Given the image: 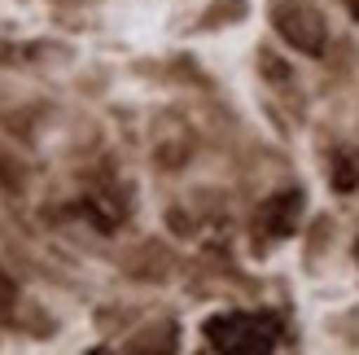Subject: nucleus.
<instances>
[{
    "label": "nucleus",
    "instance_id": "obj_1",
    "mask_svg": "<svg viewBox=\"0 0 359 355\" xmlns=\"http://www.w3.org/2000/svg\"><path fill=\"white\" fill-rule=\"evenodd\" d=\"M202 333L210 338L215 351H272L280 338V325L259 312H224V316H210Z\"/></svg>",
    "mask_w": 359,
    "mask_h": 355
},
{
    "label": "nucleus",
    "instance_id": "obj_2",
    "mask_svg": "<svg viewBox=\"0 0 359 355\" xmlns=\"http://www.w3.org/2000/svg\"><path fill=\"white\" fill-rule=\"evenodd\" d=\"M272 27L302 58H320L329 48V22L316 0H272Z\"/></svg>",
    "mask_w": 359,
    "mask_h": 355
},
{
    "label": "nucleus",
    "instance_id": "obj_3",
    "mask_svg": "<svg viewBox=\"0 0 359 355\" xmlns=\"http://www.w3.org/2000/svg\"><path fill=\"white\" fill-rule=\"evenodd\" d=\"M154 163L163 167V171H180L193 158L197 149V140H193V128H184L175 114H163L158 119V128H154Z\"/></svg>",
    "mask_w": 359,
    "mask_h": 355
},
{
    "label": "nucleus",
    "instance_id": "obj_4",
    "mask_svg": "<svg viewBox=\"0 0 359 355\" xmlns=\"http://www.w3.org/2000/svg\"><path fill=\"white\" fill-rule=\"evenodd\" d=\"M298 220H302V189H285V193H276V198H267L259 206L255 228L267 233L272 241H280V237H294L298 233Z\"/></svg>",
    "mask_w": 359,
    "mask_h": 355
},
{
    "label": "nucleus",
    "instance_id": "obj_5",
    "mask_svg": "<svg viewBox=\"0 0 359 355\" xmlns=\"http://www.w3.org/2000/svg\"><path fill=\"white\" fill-rule=\"evenodd\" d=\"M245 13H250V5H245V0H215V5L202 13V27H224V22H232V18L241 22Z\"/></svg>",
    "mask_w": 359,
    "mask_h": 355
},
{
    "label": "nucleus",
    "instance_id": "obj_6",
    "mask_svg": "<svg viewBox=\"0 0 359 355\" xmlns=\"http://www.w3.org/2000/svg\"><path fill=\"white\" fill-rule=\"evenodd\" d=\"M329 180H333V189H337V193H351V189L359 185V163H355L351 154H337V158H333Z\"/></svg>",
    "mask_w": 359,
    "mask_h": 355
},
{
    "label": "nucleus",
    "instance_id": "obj_7",
    "mask_svg": "<svg viewBox=\"0 0 359 355\" xmlns=\"http://www.w3.org/2000/svg\"><path fill=\"white\" fill-rule=\"evenodd\" d=\"M259 70H263V79H272V83H290L294 79V70L285 66L272 48H259Z\"/></svg>",
    "mask_w": 359,
    "mask_h": 355
},
{
    "label": "nucleus",
    "instance_id": "obj_8",
    "mask_svg": "<svg viewBox=\"0 0 359 355\" xmlns=\"http://www.w3.org/2000/svg\"><path fill=\"white\" fill-rule=\"evenodd\" d=\"M355 263H359V237H355Z\"/></svg>",
    "mask_w": 359,
    "mask_h": 355
}]
</instances>
